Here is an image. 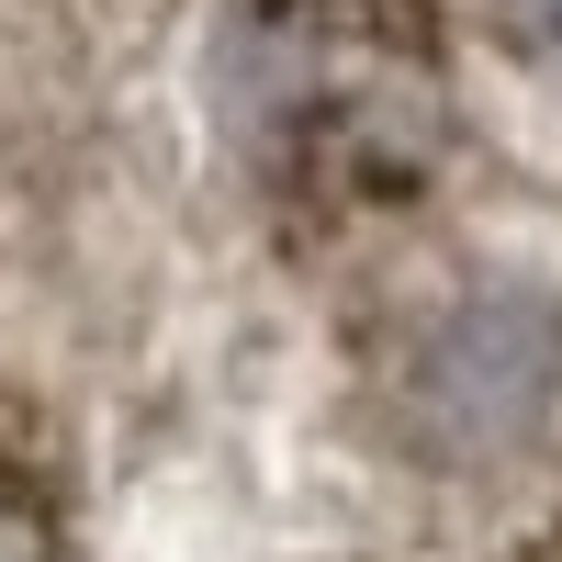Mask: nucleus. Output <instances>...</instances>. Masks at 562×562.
Instances as JSON below:
<instances>
[{"label":"nucleus","mask_w":562,"mask_h":562,"mask_svg":"<svg viewBox=\"0 0 562 562\" xmlns=\"http://www.w3.org/2000/svg\"><path fill=\"white\" fill-rule=\"evenodd\" d=\"M562 394V304L551 293H473L405 371V416L439 461H506L540 439Z\"/></svg>","instance_id":"nucleus-2"},{"label":"nucleus","mask_w":562,"mask_h":562,"mask_svg":"<svg viewBox=\"0 0 562 562\" xmlns=\"http://www.w3.org/2000/svg\"><path fill=\"white\" fill-rule=\"evenodd\" d=\"M495 12H506V45L562 79V0H495Z\"/></svg>","instance_id":"nucleus-3"},{"label":"nucleus","mask_w":562,"mask_h":562,"mask_svg":"<svg viewBox=\"0 0 562 562\" xmlns=\"http://www.w3.org/2000/svg\"><path fill=\"white\" fill-rule=\"evenodd\" d=\"M0 562H45V529H34V506L0 484Z\"/></svg>","instance_id":"nucleus-4"},{"label":"nucleus","mask_w":562,"mask_h":562,"mask_svg":"<svg viewBox=\"0 0 562 562\" xmlns=\"http://www.w3.org/2000/svg\"><path fill=\"white\" fill-rule=\"evenodd\" d=\"M225 124L338 203H405L439 169V57L405 0H237L225 23Z\"/></svg>","instance_id":"nucleus-1"}]
</instances>
